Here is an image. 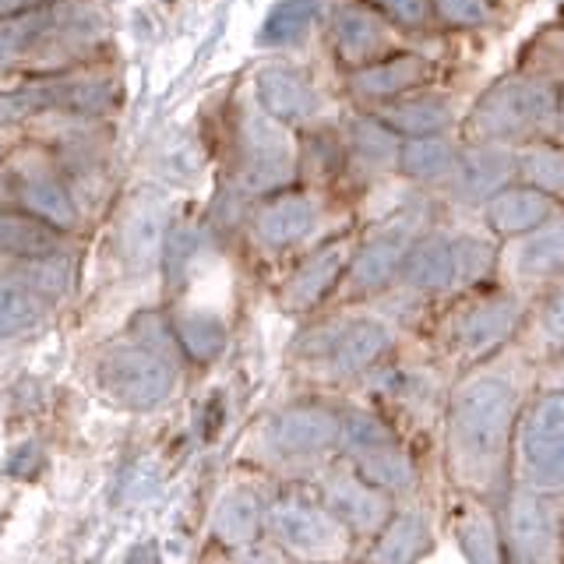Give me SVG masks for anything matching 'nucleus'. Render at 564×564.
<instances>
[{
  "label": "nucleus",
  "instance_id": "f257e3e1",
  "mask_svg": "<svg viewBox=\"0 0 564 564\" xmlns=\"http://www.w3.org/2000/svg\"><path fill=\"white\" fill-rule=\"evenodd\" d=\"M519 392L501 375H476L452 399L448 448L455 473L469 484H490L505 466L516 434Z\"/></svg>",
  "mask_w": 564,
  "mask_h": 564
},
{
  "label": "nucleus",
  "instance_id": "aec40b11",
  "mask_svg": "<svg viewBox=\"0 0 564 564\" xmlns=\"http://www.w3.org/2000/svg\"><path fill=\"white\" fill-rule=\"evenodd\" d=\"M335 437H343V416H335L328 405L317 402L290 405L269 427V445L286 458H311L325 452Z\"/></svg>",
  "mask_w": 564,
  "mask_h": 564
},
{
  "label": "nucleus",
  "instance_id": "cd10ccee",
  "mask_svg": "<svg viewBox=\"0 0 564 564\" xmlns=\"http://www.w3.org/2000/svg\"><path fill=\"white\" fill-rule=\"evenodd\" d=\"M519 155V181L533 184L546 198L564 208V141L540 138L516 149Z\"/></svg>",
  "mask_w": 564,
  "mask_h": 564
},
{
  "label": "nucleus",
  "instance_id": "58836bf2",
  "mask_svg": "<svg viewBox=\"0 0 564 564\" xmlns=\"http://www.w3.org/2000/svg\"><path fill=\"white\" fill-rule=\"evenodd\" d=\"M181 335L194 352H202L205 357V352H216L223 346L226 328H223V322H216V317H208V314H191V317H184Z\"/></svg>",
  "mask_w": 564,
  "mask_h": 564
},
{
  "label": "nucleus",
  "instance_id": "1a4fd4ad",
  "mask_svg": "<svg viewBox=\"0 0 564 564\" xmlns=\"http://www.w3.org/2000/svg\"><path fill=\"white\" fill-rule=\"evenodd\" d=\"M325 22L328 50L343 70H357L402 50V32L370 8L367 0H339Z\"/></svg>",
  "mask_w": 564,
  "mask_h": 564
},
{
  "label": "nucleus",
  "instance_id": "a878e982",
  "mask_svg": "<svg viewBox=\"0 0 564 564\" xmlns=\"http://www.w3.org/2000/svg\"><path fill=\"white\" fill-rule=\"evenodd\" d=\"M511 540H516V546L533 557L540 564H551L554 554H557V522L551 516V508H546L540 498H533V494H519L516 501H511Z\"/></svg>",
  "mask_w": 564,
  "mask_h": 564
},
{
  "label": "nucleus",
  "instance_id": "a19ab883",
  "mask_svg": "<svg viewBox=\"0 0 564 564\" xmlns=\"http://www.w3.org/2000/svg\"><path fill=\"white\" fill-rule=\"evenodd\" d=\"M46 0H0V14H11V11H25V8H40Z\"/></svg>",
  "mask_w": 564,
  "mask_h": 564
},
{
  "label": "nucleus",
  "instance_id": "f3484780",
  "mask_svg": "<svg viewBox=\"0 0 564 564\" xmlns=\"http://www.w3.org/2000/svg\"><path fill=\"white\" fill-rule=\"evenodd\" d=\"M395 290L431 300L441 293H455V261H452V229L431 226L413 240V247L405 251V261L399 269Z\"/></svg>",
  "mask_w": 564,
  "mask_h": 564
},
{
  "label": "nucleus",
  "instance_id": "412c9836",
  "mask_svg": "<svg viewBox=\"0 0 564 564\" xmlns=\"http://www.w3.org/2000/svg\"><path fill=\"white\" fill-rule=\"evenodd\" d=\"M117 102L113 82H50L29 93L0 99V117H22L35 110H75V113H102Z\"/></svg>",
  "mask_w": 564,
  "mask_h": 564
},
{
  "label": "nucleus",
  "instance_id": "b1692460",
  "mask_svg": "<svg viewBox=\"0 0 564 564\" xmlns=\"http://www.w3.org/2000/svg\"><path fill=\"white\" fill-rule=\"evenodd\" d=\"M272 529L279 540L300 554H335L343 546V529L332 511H322L304 501H279L272 511Z\"/></svg>",
  "mask_w": 564,
  "mask_h": 564
},
{
  "label": "nucleus",
  "instance_id": "6ab92c4d",
  "mask_svg": "<svg viewBox=\"0 0 564 564\" xmlns=\"http://www.w3.org/2000/svg\"><path fill=\"white\" fill-rule=\"evenodd\" d=\"M561 205L546 198L543 191H536L525 181H511L508 187H501L494 198H487L480 205V223L490 229L498 240H519L525 234H533L543 223H551L554 216H561Z\"/></svg>",
  "mask_w": 564,
  "mask_h": 564
},
{
  "label": "nucleus",
  "instance_id": "9d476101",
  "mask_svg": "<svg viewBox=\"0 0 564 564\" xmlns=\"http://www.w3.org/2000/svg\"><path fill=\"white\" fill-rule=\"evenodd\" d=\"M352 229H339L325 240L311 243L307 251H300V261L293 264V272L282 282V304L290 311H317L325 307L332 296H339L343 279L349 269Z\"/></svg>",
  "mask_w": 564,
  "mask_h": 564
},
{
  "label": "nucleus",
  "instance_id": "4c0bfd02",
  "mask_svg": "<svg viewBox=\"0 0 564 564\" xmlns=\"http://www.w3.org/2000/svg\"><path fill=\"white\" fill-rule=\"evenodd\" d=\"M35 322V300L18 286H0V335H14Z\"/></svg>",
  "mask_w": 564,
  "mask_h": 564
},
{
  "label": "nucleus",
  "instance_id": "f8f14e48",
  "mask_svg": "<svg viewBox=\"0 0 564 564\" xmlns=\"http://www.w3.org/2000/svg\"><path fill=\"white\" fill-rule=\"evenodd\" d=\"M434 75H437V64L427 57V53L402 46L375 64L346 70L343 82H346V96L352 106H360V110H378V106L413 93V88L434 85Z\"/></svg>",
  "mask_w": 564,
  "mask_h": 564
},
{
  "label": "nucleus",
  "instance_id": "ea45409f",
  "mask_svg": "<svg viewBox=\"0 0 564 564\" xmlns=\"http://www.w3.org/2000/svg\"><path fill=\"white\" fill-rule=\"evenodd\" d=\"M540 332L554 349H564V286L546 293L540 307Z\"/></svg>",
  "mask_w": 564,
  "mask_h": 564
},
{
  "label": "nucleus",
  "instance_id": "0eeeda50",
  "mask_svg": "<svg viewBox=\"0 0 564 564\" xmlns=\"http://www.w3.org/2000/svg\"><path fill=\"white\" fill-rule=\"evenodd\" d=\"M522 296L516 290H501L498 282L484 290H469L452 314V343L469 360L501 349L511 332L522 322Z\"/></svg>",
  "mask_w": 564,
  "mask_h": 564
},
{
  "label": "nucleus",
  "instance_id": "473e14b6",
  "mask_svg": "<svg viewBox=\"0 0 564 564\" xmlns=\"http://www.w3.org/2000/svg\"><path fill=\"white\" fill-rule=\"evenodd\" d=\"M501 18L498 0H434V22L452 32H476Z\"/></svg>",
  "mask_w": 564,
  "mask_h": 564
},
{
  "label": "nucleus",
  "instance_id": "2eb2a0df",
  "mask_svg": "<svg viewBox=\"0 0 564 564\" xmlns=\"http://www.w3.org/2000/svg\"><path fill=\"white\" fill-rule=\"evenodd\" d=\"M343 145L349 159V181H381V176H395L399 170V149L402 138L388 128L375 110H352L339 120Z\"/></svg>",
  "mask_w": 564,
  "mask_h": 564
},
{
  "label": "nucleus",
  "instance_id": "6e6552de",
  "mask_svg": "<svg viewBox=\"0 0 564 564\" xmlns=\"http://www.w3.org/2000/svg\"><path fill=\"white\" fill-rule=\"evenodd\" d=\"M254 102L264 113L286 123L296 134L311 131L317 123H328L332 102L325 88L317 85L311 70L296 67L290 61H272L254 75Z\"/></svg>",
  "mask_w": 564,
  "mask_h": 564
},
{
  "label": "nucleus",
  "instance_id": "a211bd4d",
  "mask_svg": "<svg viewBox=\"0 0 564 564\" xmlns=\"http://www.w3.org/2000/svg\"><path fill=\"white\" fill-rule=\"evenodd\" d=\"M375 113L399 138L448 134V131H458V123H463V117H458V99L448 93V88H437V85L413 88V93L378 106Z\"/></svg>",
  "mask_w": 564,
  "mask_h": 564
},
{
  "label": "nucleus",
  "instance_id": "bb28decb",
  "mask_svg": "<svg viewBox=\"0 0 564 564\" xmlns=\"http://www.w3.org/2000/svg\"><path fill=\"white\" fill-rule=\"evenodd\" d=\"M325 498H328V511L335 519H343V522L357 525V529L378 525L381 516H384V501H381V494L375 490V484L357 480V476H346V473L328 476Z\"/></svg>",
  "mask_w": 564,
  "mask_h": 564
},
{
  "label": "nucleus",
  "instance_id": "ddd939ff",
  "mask_svg": "<svg viewBox=\"0 0 564 564\" xmlns=\"http://www.w3.org/2000/svg\"><path fill=\"white\" fill-rule=\"evenodd\" d=\"M522 469L533 487H564V395H540L522 420Z\"/></svg>",
  "mask_w": 564,
  "mask_h": 564
},
{
  "label": "nucleus",
  "instance_id": "423d86ee",
  "mask_svg": "<svg viewBox=\"0 0 564 564\" xmlns=\"http://www.w3.org/2000/svg\"><path fill=\"white\" fill-rule=\"evenodd\" d=\"M300 184V134L254 106L240 123V187L258 194Z\"/></svg>",
  "mask_w": 564,
  "mask_h": 564
},
{
  "label": "nucleus",
  "instance_id": "2f4dec72",
  "mask_svg": "<svg viewBox=\"0 0 564 564\" xmlns=\"http://www.w3.org/2000/svg\"><path fill=\"white\" fill-rule=\"evenodd\" d=\"M0 251L29 254V258L53 254V251H57V229L40 223V219L0 216Z\"/></svg>",
  "mask_w": 564,
  "mask_h": 564
},
{
  "label": "nucleus",
  "instance_id": "39448f33",
  "mask_svg": "<svg viewBox=\"0 0 564 564\" xmlns=\"http://www.w3.org/2000/svg\"><path fill=\"white\" fill-rule=\"evenodd\" d=\"M332 191H317L307 184H293L258 198L251 216V237L272 254L307 251L311 243L332 237L325 229ZM339 234V229H335Z\"/></svg>",
  "mask_w": 564,
  "mask_h": 564
},
{
  "label": "nucleus",
  "instance_id": "4be33fe9",
  "mask_svg": "<svg viewBox=\"0 0 564 564\" xmlns=\"http://www.w3.org/2000/svg\"><path fill=\"white\" fill-rule=\"evenodd\" d=\"M458 149H463L458 131L402 138L395 176H402L405 184L420 187V191H445L455 173V163H458Z\"/></svg>",
  "mask_w": 564,
  "mask_h": 564
},
{
  "label": "nucleus",
  "instance_id": "c85d7f7f",
  "mask_svg": "<svg viewBox=\"0 0 564 564\" xmlns=\"http://www.w3.org/2000/svg\"><path fill=\"white\" fill-rule=\"evenodd\" d=\"M64 25H70V22H64L61 14L43 11V8H32L29 14L0 22V67L29 57V53H35V46L46 43V35H53Z\"/></svg>",
  "mask_w": 564,
  "mask_h": 564
},
{
  "label": "nucleus",
  "instance_id": "f704fd0d",
  "mask_svg": "<svg viewBox=\"0 0 564 564\" xmlns=\"http://www.w3.org/2000/svg\"><path fill=\"white\" fill-rule=\"evenodd\" d=\"M378 14H384L402 35H423L434 22V0H367Z\"/></svg>",
  "mask_w": 564,
  "mask_h": 564
},
{
  "label": "nucleus",
  "instance_id": "c9c22d12",
  "mask_svg": "<svg viewBox=\"0 0 564 564\" xmlns=\"http://www.w3.org/2000/svg\"><path fill=\"white\" fill-rule=\"evenodd\" d=\"M455 533H458V543H463V554L469 564H498V543H494V525L487 516L469 508Z\"/></svg>",
  "mask_w": 564,
  "mask_h": 564
},
{
  "label": "nucleus",
  "instance_id": "20e7f679",
  "mask_svg": "<svg viewBox=\"0 0 564 564\" xmlns=\"http://www.w3.org/2000/svg\"><path fill=\"white\" fill-rule=\"evenodd\" d=\"M392 343L395 332L378 314H332L300 339V352L328 378H352L375 367Z\"/></svg>",
  "mask_w": 564,
  "mask_h": 564
},
{
  "label": "nucleus",
  "instance_id": "c756f323",
  "mask_svg": "<svg viewBox=\"0 0 564 564\" xmlns=\"http://www.w3.org/2000/svg\"><path fill=\"white\" fill-rule=\"evenodd\" d=\"M317 18H322V0H282L261 29V43L264 46H293L314 29Z\"/></svg>",
  "mask_w": 564,
  "mask_h": 564
},
{
  "label": "nucleus",
  "instance_id": "72a5a7b5",
  "mask_svg": "<svg viewBox=\"0 0 564 564\" xmlns=\"http://www.w3.org/2000/svg\"><path fill=\"white\" fill-rule=\"evenodd\" d=\"M25 202L35 216H43L50 223H61V226H70L75 223V205H70L67 191L50 181V176H29L25 181Z\"/></svg>",
  "mask_w": 564,
  "mask_h": 564
},
{
  "label": "nucleus",
  "instance_id": "e433bc0d",
  "mask_svg": "<svg viewBox=\"0 0 564 564\" xmlns=\"http://www.w3.org/2000/svg\"><path fill=\"white\" fill-rule=\"evenodd\" d=\"M219 529L229 536V543H247L258 529V501L251 494H234L219 511Z\"/></svg>",
  "mask_w": 564,
  "mask_h": 564
},
{
  "label": "nucleus",
  "instance_id": "5701e85b",
  "mask_svg": "<svg viewBox=\"0 0 564 564\" xmlns=\"http://www.w3.org/2000/svg\"><path fill=\"white\" fill-rule=\"evenodd\" d=\"M505 261L511 264V279L525 282V286H546V282L561 279L564 275V212L551 223H543L540 229H533V234L511 240Z\"/></svg>",
  "mask_w": 564,
  "mask_h": 564
},
{
  "label": "nucleus",
  "instance_id": "dca6fc26",
  "mask_svg": "<svg viewBox=\"0 0 564 564\" xmlns=\"http://www.w3.org/2000/svg\"><path fill=\"white\" fill-rule=\"evenodd\" d=\"M106 388L128 405H155L170 395L173 370L163 357H155L145 346H123L110 352L102 364Z\"/></svg>",
  "mask_w": 564,
  "mask_h": 564
},
{
  "label": "nucleus",
  "instance_id": "f03ea898",
  "mask_svg": "<svg viewBox=\"0 0 564 564\" xmlns=\"http://www.w3.org/2000/svg\"><path fill=\"white\" fill-rule=\"evenodd\" d=\"M458 138L516 149L540 138H557V78H546L540 70L498 78L476 96L458 123Z\"/></svg>",
  "mask_w": 564,
  "mask_h": 564
},
{
  "label": "nucleus",
  "instance_id": "393cba45",
  "mask_svg": "<svg viewBox=\"0 0 564 564\" xmlns=\"http://www.w3.org/2000/svg\"><path fill=\"white\" fill-rule=\"evenodd\" d=\"M452 261H455V290L458 293L484 290V286H494V282H498L505 247L484 223L463 226V229H452Z\"/></svg>",
  "mask_w": 564,
  "mask_h": 564
},
{
  "label": "nucleus",
  "instance_id": "7c9ffc66",
  "mask_svg": "<svg viewBox=\"0 0 564 564\" xmlns=\"http://www.w3.org/2000/svg\"><path fill=\"white\" fill-rule=\"evenodd\" d=\"M427 543V522L420 516H402L384 529L378 546L370 551V564H410Z\"/></svg>",
  "mask_w": 564,
  "mask_h": 564
},
{
  "label": "nucleus",
  "instance_id": "79ce46f5",
  "mask_svg": "<svg viewBox=\"0 0 564 564\" xmlns=\"http://www.w3.org/2000/svg\"><path fill=\"white\" fill-rule=\"evenodd\" d=\"M557 138L564 141V70L557 75Z\"/></svg>",
  "mask_w": 564,
  "mask_h": 564
},
{
  "label": "nucleus",
  "instance_id": "9b49d317",
  "mask_svg": "<svg viewBox=\"0 0 564 564\" xmlns=\"http://www.w3.org/2000/svg\"><path fill=\"white\" fill-rule=\"evenodd\" d=\"M343 441L352 463L364 469V480L392 490H410L416 484L413 458L405 455L402 441L370 413H346L343 416Z\"/></svg>",
  "mask_w": 564,
  "mask_h": 564
},
{
  "label": "nucleus",
  "instance_id": "7ed1b4c3",
  "mask_svg": "<svg viewBox=\"0 0 564 564\" xmlns=\"http://www.w3.org/2000/svg\"><path fill=\"white\" fill-rule=\"evenodd\" d=\"M434 216H437L434 191L413 187L388 216H381L375 226L357 234L339 296L349 300V304H364V300L392 293L405 251H410L423 229L434 226Z\"/></svg>",
  "mask_w": 564,
  "mask_h": 564
},
{
  "label": "nucleus",
  "instance_id": "4468645a",
  "mask_svg": "<svg viewBox=\"0 0 564 564\" xmlns=\"http://www.w3.org/2000/svg\"><path fill=\"white\" fill-rule=\"evenodd\" d=\"M519 181V155L516 145H498V141H466L458 149V163L448 181V198L463 202L480 212L487 198H494L501 187Z\"/></svg>",
  "mask_w": 564,
  "mask_h": 564
}]
</instances>
